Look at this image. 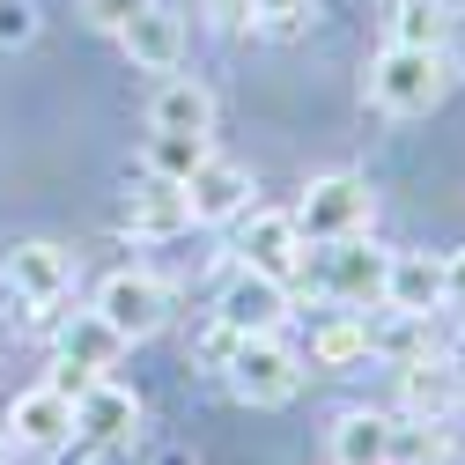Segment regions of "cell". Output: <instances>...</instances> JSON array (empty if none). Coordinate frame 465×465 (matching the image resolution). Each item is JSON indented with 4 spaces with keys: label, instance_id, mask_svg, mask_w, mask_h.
<instances>
[{
    "label": "cell",
    "instance_id": "obj_16",
    "mask_svg": "<svg viewBox=\"0 0 465 465\" xmlns=\"http://www.w3.org/2000/svg\"><path fill=\"white\" fill-rule=\"evenodd\" d=\"M391 414H370V406H355V414L332 421V465H391Z\"/></svg>",
    "mask_w": 465,
    "mask_h": 465
},
{
    "label": "cell",
    "instance_id": "obj_1",
    "mask_svg": "<svg viewBox=\"0 0 465 465\" xmlns=\"http://www.w3.org/2000/svg\"><path fill=\"white\" fill-rule=\"evenodd\" d=\"M443 89H450V52H429V45H384L370 67V104L391 119H429Z\"/></svg>",
    "mask_w": 465,
    "mask_h": 465
},
{
    "label": "cell",
    "instance_id": "obj_5",
    "mask_svg": "<svg viewBox=\"0 0 465 465\" xmlns=\"http://www.w3.org/2000/svg\"><path fill=\"white\" fill-rule=\"evenodd\" d=\"M89 311L134 347V340H148V332L170 325V288H163L155 273H134V266H126V273H111V281L96 288V303H89Z\"/></svg>",
    "mask_w": 465,
    "mask_h": 465
},
{
    "label": "cell",
    "instance_id": "obj_19",
    "mask_svg": "<svg viewBox=\"0 0 465 465\" xmlns=\"http://www.w3.org/2000/svg\"><path fill=\"white\" fill-rule=\"evenodd\" d=\"M207 155H214V148H207V134H148V148H141L148 178H163V185H185Z\"/></svg>",
    "mask_w": 465,
    "mask_h": 465
},
{
    "label": "cell",
    "instance_id": "obj_3",
    "mask_svg": "<svg viewBox=\"0 0 465 465\" xmlns=\"http://www.w3.org/2000/svg\"><path fill=\"white\" fill-rule=\"evenodd\" d=\"M370 214H377L370 178L332 170V178H311V193L296 207V229H303V244H340V237H370Z\"/></svg>",
    "mask_w": 465,
    "mask_h": 465
},
{
    "label": "cell",
    "instance_id": "obj_17",
    "mask_svg": "<svg viewBox=\"0 0 465 465\" xmlns=\"http://www.w3.org/2000/svg\"><path fill=\"white\" fill-rule=\"evenodd\" d=\"M126 355V340L111 332L96 311H74V318H60V362H74V370H89V377H104L111 362Z\"/></svg>",
    "mask_w": 465,
    "mask_h": 465
},
{
    "label": "cell",
    "instance_id": "obj_22",
    "mask_svg": "<svg viewBox=\"0 0 465 465\" xmlns=\"http://www.w3.org/2000/svg\"><path fill=\"white\" fill-rule=\"evenodd\" d=\"M37 45V8L30 0H0V52H23Z\"/></svg>",
    "mask_w": 465,
    "mask_h": 465
},
{
    "label": "cell",
    "instance_id": "obj_12",
    "mask_svg": "<svg viewBox=\"0 0 465 465\" xmlns=\"http://www.w3.org/2000/svg\"><path fill=\"white\" fill-rule=\"evenodd\" d=\"M119 45H126V60H134L141 74H178V60H185V23L148 0V8L119 30Z\"/></svg>",
    "mask_w": 465,
    "mask_h": 465
},
{
    "label": "cell",
    "instance_id": "obj_9",
    "mask_svg": "<svg viewBox=\"0 0 465 465\" xmlns=\"http://www.w3.org/2000/svg\"><path fill=\"white\" fill-rule=\"evenodd\" d=\"M399 406L414 421H450L458 406H465V370L443 362V355H429V347H421V355H406L399 362Z\"/></svg>",
    "mask_w": 465,
    "mask_h": 465
},
{
    "label": "cell",
    "instance_id": "obj_14",
    "mask_svg": "<svg viewBox=\"0 0 465 465\" xmlns=\"http://www.w3.org/2000/svg\"><path fill=\"white\" fill-rule=\"evenodd\" d=\"M134 421H141V399H134L126 384H111V377H96V384L74 399V436H89V443H126Z\"/></svg>",
    "mask_w": 465,
    "mask_h": 465
},
{
    "label": "cell",
    "instance_id": "obj_10",
    "mask_svg": "<svg viewBox=\"0 0 465 465\" xmlns=\"http://www.w3.org/2000/svg\"><path fill=\"white\" fill-rule=\"evenodd\" d=\"M214 318H222V325H237V332H281V318H288V281L237 266V273L222 281Z\"/></svg>",
    "mask_w": 465,
    "mask_h": 465
},
{
    "label": "cell",
    "instance_id": "obj_4",
    "mask_svg": "<svg viewBox=\"0 0 465 465\" xmlns=\"http://www.w3.org/2000/svg\"><path fill=\"white\" fill-rule=\"evenodd\" d=\"M229 391L244 406H288L303 391V355L281 332H244L237 355H229Z\"/></svg>",
    "mask_w": 465,
    "mask_h": 465
},
{
    "label": "cell",
    "instance_id": "obj_8",
    "mask_svg": "<svg viewBox=\"0 0 465 465\" xmlns=\"http://www.w3.org/2000/svg\"><path fill=\"white\" fill-rule=\"evenodd\" d=\"M384 273H391V252H377L370 237H340L325 244V296L340 311H370L384 303Z\"/></svg>",
    "mask_w": 465,
    "mask_h": 465
},
{
    "label": "cell",
    "instance_id": "obj_26",
    "mask_svg": "<svg viewBox=\"0 0 465 465\" xmlns=\"http://www.w3.org/2000/svg\"><path fill=\"white\" fill-rule=\"evenodd\" d=\"M443 311H465V252L443 259Z\"/></svg>",
    "mask_w": 465,
    "mask_h": 465
},
{
    "label": "cell",
    "instance_id": "obj_20",
    "mask_svg": "<svg viewBox=\"0 0 465 465\" xmlns=\"http://www.w3.org/2000/svg\"><path fill=\"white\" fill-rule=\"evenodd\" d=\"M377 347H370V325L362 318H332V325H318V340H311V362L318 370H355V362H370Z\"/></svg>",
    "mask_w": 465,
    "mask_h": 465
},
{
    "label": "cell",
    "instance_id": "obj_18",
    "mask_svg": "<svg viewBox=\"0 0 465 465\" xmlns=\"http://www.w3.org/2000/svg\"><path fill=\"white\" fill-rule=\"evenodd\" d=\"M178 229H193V207H185V185H148V193H134V207H126V237H148V244H163V237H178Z\"/></svg>",
    "mask_w": 465,
    "mask_h": 465
},
{
    "label": "cell",
    "instance_id": "obj_21",
    "mask_svg": "<svg viewBox=\"0 0 465 465\" xmlns=\"http://www.w3.org/2000/svg\"><path fill=\"white\" fill-rule=\"evenodd\" d=\"M450 0H399L391 8V45H429V52H443L450 45Z\"/></svg>",
    "mask_w": 465,
    "mask_h": 465
},
{
    "label": "cell",
    "instance_id": "obj_13",
    "mask_svg": "<svg viewBox=\"0 0 465 465\" xmlns=\"http://www.w3.org/2000/svg\"><path fill=\"white\" fill-rule=\"evenodd\" d=\"M384 311H399V318H436V311H443V259H429V252H391Z\"/></svg>",
    "mask_w": 465,
    "mask_h": 465
},
{
    "label": "cell",
    "instance_id": "obj_15",
    "mask_svg": "<svg viewBox=\"0 0 465 465\" xmlns=\"http://www.w3.org/2000/svg\"><path fill=\"white\" fill-rule=\"evenodd\" d=\"M148 134H214V96L193 74H163V89L148 104Z\"/></svg>",
    "mask_w": 465,
    "mask_h": 465
},
{
    "label": "cell",
    "instance_id": "obj_2",
    "mask_svg": "<svg viewBox=\"0 0 465 465\" xmlns=\"http://www.w3.org/2000/svg\"><path fill=\"white\" fill-rule=\"evenodd\" d=\"M0 273H8V288L30 303V325L37 332H60V318H67L60 303L74 296V259L60 244H52V237H23L8 259H0Z\"/></svg>",
    "mask_w": 465,
    "mask_h": 465
},
{
    "label": "cell",
    "instance_id": "obj_7",
    "mask_svg": "<svg viewBox=\"0 0 465 465\" xmlns=\"http://www.w3.org/2000/svg\"><path fill=\"white\" fill-rule=\"evenodd\" d=\"M8 443H15L23 458H60V450L74 443V399L52 391V384L15 391V406H8Z\"/></svg>",
    "mask_w": 465,
    "mask_h": 465
},
{
    "label": "cell",
    "instance_id": "obj_25",
    "mask_svg": "<svg viewBox=\"0 0 465 465\" xmlns=\"http://www.w3.org/2000/svg\"><path fill=\"white\" fill-rule=\"evenodd\" d=\"M214 8V23L222 30H244V23H259V0H207Z\"/></svg>",
    "mask_w": 465,
    "mask_h": 465
},
{
    "label": "cell",
    "instance_id": "obj_28",
    "mask_svg": "<svg viewBox=\"0 0 465 465\" xmlns=\"http://www.w3.org/2000/svg\"><path fill=\"white\" fill-rule=\"evenodd\" d=\"M450 74H465V45H458V67H450Z\"/></svg>",
    "mask_w": 465,
    "mask_h": 465
},
{
    "label": "cell",
    "instance_id": "obj_6",
    "mask_svg": "<svg viewBox=\"0 0 465 465\" xmlns=\"http://www.w3.org/2000/svg\"><path fill=\"white\" fill-rule=\"evenodd\" d=\"M303 229L296 214H273V207H244L237 214V266L252 273H273V281H296L303 273Z\"/></svg>",
    "mask_w": 465,
    "mask_h": 465
},
{
    "label": "cell",
    "instance_id": "obj_27",
    "mask_svg": "<svg viewBox=\"0 0 465 465\" xmlns=\"http://www.w3.org/2000/svg\"><path fill=\"white\" fill-rule=\"evenodd\" d=\"M8 458H15V443H8V429H0V465H8Z\"/></svg>",
    "mask_w": 465,
    "mask_h": 465
},
{
    "label": "cell",
    "instance_id": "obj_23",
    "mask_svg": "<svg viewBox=\"0 0 465 465\" xmlns=\"http://www.w3.org/2000/svg\"><path fill=\"white\" fill-rule=\"evenodd\" d=\"M141 8H148V0H82V15H89L96 30H111V37H119V30H126Z\"/></svg>",
    "mask_w": 465,
    "mask_h": 465
},
{
    "label": "cell",
    "instance_id": "obj_11",
    "mask_svg": "<svg viewBox=\"0 0 465 465\" xmlns=\"http://www.w3.org/2000/svg\"><path fill=\"white\" fill-rule=\"evenodd\" d=\"M185 207H193V222H237L252 207V170L229 155H207L185 178Z\"/></svg>",
    "mask_w": 465,
    "mask_h": 465
},
{
    "label": "cell",
    "instance_id": "obj_24",
    "mask_svg": "<svg viewBox=\"0 0 465 465\" xmlns=\"http://www.w3.org/2000/svg\"><path fill=\"white\" fill-rule=\"evenodd\" d=\"M237 340H244L237 325H222V318H214V325L200 332V362H214V370H229V355H237Z\"/></svg>",
    "mask_w": 465,
    "mask_h": 465
}]
</instances>
